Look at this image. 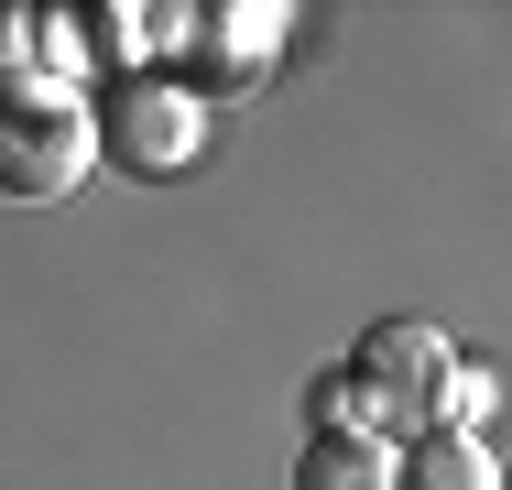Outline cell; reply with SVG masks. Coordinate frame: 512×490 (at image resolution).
<instances>
[{"label":"cell","instance_id":"6da1fadb","mask_svg":"<svg viewBox=\"0 0 512 490\" xmlns=\"http://www.w3.org/2000/svg\"><path fill=\"white\" fill-rule=\"evenodd\" d=\"M88 164H99L88 88H55V77H11L0 88V196L55 207V196L88 186Z\"/></svg>","mask_w":512,"mask_h":490},{"label":"cell","instance_id":"7a4b0ae2","mask_svg":"<svg viewBox=\"0 0 512 490\" xmlns=\"http://www.w3.org/2000/svg\"><path fill=\"white\" fill-rule=\"evenodd\" d=\"M88 120H99V153L120 175H186L207 153V98L186 88V77H131V88H109V109H88Z\"/></svg>","mask_w":512,"mask_h":490},{"label":"cell","instance_id":"3957f363","mask_svg":"<svg viewBox=\"0 0 512 490\" xmlns=\"http://www.w3.org/2000/svg\"><path fill=\"white\" fill-rule=\"evenodd\" d=\"M458 349H447V327H425V316H393V327H371L360 349H349V371L382 392V403H404V425H414V403H425V382L447 371Z\"/></svg>","mask_w":512,"mask_h":490},{"label":"cell","instance_id":"277c9868","mask_svg":"<svg viewBox=\"0 0 512 490\" xmlns=\"http://www.w3.org/2000/svg\"><path fill=\"white\" fill-rule=\"evenodd\" d=\"M393 490H502L491 436H414L393 447Z\"/></svg>","mask_w":512,"mask_h":490},{"label":"cell","instance_id":"5b68a950","mask_svg":"<svg viewBox=\"0 0 512 490\" xmlns=\"http://www.w3.org/2000/svg\"><path fill=\"white\" fill-rule=\"evenodd\" d=\"M295 490H393V447L382 436H306Z\"/></svg>","mask_w":512,"mask_h":490},{"label":"cell","instance_id":"8992f818","mask_svg":"<svg viewBox=\"0 0 512 490\" xmlns=\"http://www.w3.org/2000/svg\"><path fill=\"white\" fill-rule=\"evenodd\" d=\"M175 44H197L218 66H251V55L284 44V11H207V22H175Z\"/></svg>","mask_w":512,"mask_h":490},{"label":"cell","instance_id":"52a82bcc","mask_svg":"<svg viewBox=\"0 0 512 490\" xmlns=\"http://www.w3.org/2000/svg\"><path fill=\"white\" fill-rule=\"evenodd\" d=\"M11 77H44V66H33V11H0V88H11Z\"/></svg>","mask_w":512,"mask_h":490}]
</instances>
